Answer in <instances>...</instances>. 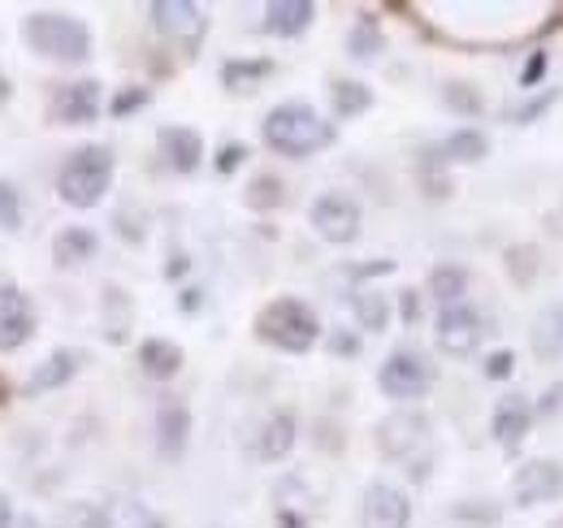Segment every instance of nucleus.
I'll return each mask as SVG.
<instances>
[{"mask_svg": "<svg viewBox=\"0 0 563 528\" xmlns=\"http://www.w3.org/2000/svg\"><path fill=\"white\" fill-rule=\"evenodd\" d=\"M330 346H334V351H355V342H352V338H334Z\"/></svg>", "mask_w": 563, "mask_h": 528, "instance_id": "obj_43", "label": "nucleus"}, {"mask_svg": "<svg viewBox=\"0 0 563 528\" xmlns=\"http://www.w3.org/2000/svg\"><path fill=\"white\" fill-rule=\"evenodd\" d=\"M355 317H360L364 330L382 333L386 330V321H390V308H386L382 295H355Z\"/></svg>", "mask_w": 563, "mask_h": 528, "instance_id": "obj_27", "label": "nucleus"}, {"mask_svg": "<svg viewBox=\"0 0 563 528\" xmlns=\"http://www.w3.org/2000/svg\"><path fill=\"white\" fill-rule=\"evenodd\" d=\"M143 100H147V91H140V87H131L126 96H118V100H113V113H118V118H122V113H135V109H140Z\"/></svg>", "mask_w": 563, "mask_h": 528, "instance_id": "obj_37", "label": "nucleus"}, {"mask_svg": "<svg viewBox=\"0 0 563 528\" xmlns=\"http://www.w3.org/2000/svg\"><path fill=\"white\" fill-rule=\"evenodd\" d=\"M330 100H334V113L339 118H360L373 105V91L364 82H355V78H339L334 91H330Z\"/></svg>", "mask_w": 563, "mask_h": 528, "instance_id": "obj_24", "label": "nucleus"}, {"mask_svg": "<svg viewBox=\"0 0 563 528\" xmlns=\"http://www.w3.org/2000/svg\"><path fill=\"white\" fill-rule=\"evenodd\" d=\"M560 346H563V308H555L551 317L538 321V351L542 355H555Z\"/></svg>", "mask_w": 563, "mask_h": 528, "instance_id": "obj_29", "label": "nucleus"}, {"mask_svg": "<svg viewBox=\"0 0 563 528\" xmlns=\"http://www.w3.org/2000/svg\"><path fill=\"white\" fill-rule=\"evenodd\" d=\"M542 74H547V53H533V62L525 66V74H520V82H525V87H533V82H538Z\"/></svg>", "mask_w": 563, "mask_h": 528, "instance_id": "obj_38", "label": "nucleus"}, {"mask_svg": "<svg viewBox=\"0 0 563 528\" xmlns=\"http://www.w3.org/2000/svg\"><path fill=\"white\" fill-rule=\"evenodd\" d=\"M78 364H82V355L70 351V346H62V351H53L35 373H31V382H26V395H44V391H57V386H66L74 373H78Z\"/></svg>", "mask_w": 563, "mask_h": 528, "instance_id": "obj_20", "label": "nucleus"}, {"mask_svg": "<svg viewBox=\"0 0 563 528\" xmlns=\"http://www.w3.org/2000/svg\"><path fill=\"white\" fill-rule=\"evenodd\" d=\"M312 230L325 243H352L360 234V208L352 196H321L312 204Z\"/></svg>", "mask_w": 563, "mask_h": 528, "instance_id": "obj_11", "label": "nucleus"}, {"mask_svg": "<svg viewBox=\"0 0 563 528\" xmlns=\"http://www.w3.org/2000/svg\"><path fill=\"white\" fill-rule=\"evenodd\" d=\"M9 528H40V525H35L31 516H22V520H9Z\"/></svg>", "mask_w": 563, "mask_h": 528, "instance_id": "obj_44", "label": "nucleus"}, {"mask_svg": "<svg viewBox=\"0 0 563 528\" xmlns=\"http://www.w3.org/2000/svg\"><path fill=\"white\" fill-rule=\"evenodd\" d=\"M347 48H352L355 62H373L377 53H382V31H377V22H355L352 40H347Z\"/></svg>", "mask_w": 563, "mask_h": 528, "instance_id": "obj_26", "label": "nucleus"}, {"mask_svg": "<svg viewBox=\"0 0 563 528\" xmlns=\"http://www.w3.org/2000/svg\"><path fill=\"white\" fill-rule=\"evenodd\" d=\"M377 442H382V455H390L395 463H408L417 481L429 476V420L424 416L395 411L390 420H382Z\"/></svg>", "mask_w": 563, "mask_h": 528, "instance_id": "obj_5", "label": "nucleus"}, {"mask_svg": "<svg viewBox=\"0 0 563 528\" xmlns=\"http://www.w3.org/2000/svg\"><path fill=\"white\" fill-rule=\"evenodd\" d=\"M26 44L40 53V57H53V62H82L91 53V35L82 22H74L66 13H35L26 22Z\"/></svg>", "mask_w": 563, "mask_h": 528, "instance_id": "obj_4", "label": "nucleus"}, {"mask_svg": "<svg viewBox=\"0 0 563 528\" xmlns=\"http://www.w3.org/2000/svg\"><path fill=\"white\" fill-rule=\"evenodd\" d=\"M563 494V463L555 460H529L511 476V503L516 507H538Z\"/></svg>", "mask_w": 563, "mask_h": 528, "instance_id": "obj_8", "label": "nucleus"}, {"mask_svg": "<svg viewBox=\"0 0 563 528\" xmlns=\"http://www.w3.org/2000/svg\"><path fill=\"white\" fill-rule=\"evenodd\" d=\"M290 447H295V416L290 411H274L261 425V433H256V460L278 463L290 455Z\"/></svg>", "mask_w": 563, "mask_h": 528, "instance_id": "obj_19", "label": "nucleus"}, {"mask_svg": "<svg viewBox=\"0 0 563 528\" xmlns=\"http://www.w3.org/2000/svg\"><path fill=\"white\" fill-rule=\"evenodd\" d=\"M4 398H9V382H4V377H0V403H4Z\"/></svg>", "mask_w": 563, "mask_h": 528, "instance_id": "obj_45", "label": "nucleus"}, {"mask_svg": "<svg viewBox=\"0 0 563 528\" xmlns=\"http://www.w3.org/2000/svg\"><path fill=\"white\" fill-rule=\"evenodd\" d=\"M446 105L460 109V113H482V96L473 87H464V82H451L446 87Z\"/></svg>", "mask_w": 563, "mask_h": 528, "instance_id": "obj_33", "label": "nucleus"}, {"mask_svg": "<svg viewBox=\"0 0 563 528\" xmlns=\"http://www.w3.org/2000/svg\"><path fill=\"white\" fill-rule=\"evenodd\" d=\"M62 528H113V525H109V516L96 503H74L70 512L62 516Z\"/></svg>", "mask_w": 563, "mask_h": 528, "instance_id": "obj_28", "label": "nucleus"}, {"mask_svg": "<svg viewBox=\"0 0 563 528\" xmlns=\"http://www.w3.org/2000/svg\"><path fill=\"white\" fill-rule=\"evenodd\" d=\"M529 429H533V407H529L525 395H507L494 407V438H498L507 451H516V447L529 438Z\"/></svg>", "mask_w": 563, "mask_h": 528, "instance_id": "obj_16", "label": "nucleus"}, {"mask_svg": "<svg viewBox=\"0 0 563 528\" xmlns=\"http://www.w3.org/2000/svg\"><path fill=\"white\" fill-rule=\"evenodd\" d=\"M278 528H308V525H303V520H299L295 512H282V516H278Z\"/></svg>", "mask_w": 563, "mask_h": 528, "instance_id": "obj_41", "label": "nucleus"}, {"mask_svg": "<svg viewBox=\"0 0 563 528\" xmlns=\"http://www.w3.org/2000/svg\"><path fill=\"white\" fill-rule=\"evenodd\" d=\"M9 520H13V512H9V498L0 494V528H9Z\"/></svg>", "mask_w": 563, "mask_h": 528, "instance_id": "obj_42", "label": "nucleus"}, {"mask_svg": "<svg viewBox=\"0 0 563 528\" xmlns=\"http://www.w3.org/2000/svg\"><path fill=\"white\" fill-rule=\"evenodd\" d=\"M274 74V62H225L221 66V82L230 87V91H252L261 78H269Z\"/></svg>", "mask_w": 563, "mask_h": 528, "instance_id": "obj_25", "label": "nucleus"}, {"mask_svg": "<svg viewBox=\"0 0 563 528\" xmlns=\"http://www.w3.org/2000/svg\"><path fill=\"white\" fill-rule=\"evenodd\" d=\"M256 338L269 342V346H278V351H286V355H303V351L317 346L321 321H317V312H312L303 299H274V304L261 308V317H256Z\"/></svg>", "mask_w": 563, "mask_h": 528, "instance_id": "obj_2", "label": "nucleus"}, {"mask_svg": "<svg viewBox=\"0 0 563 528\" xmlns=\"http://www.w3.org/2000/svg\"><path fill=\"white\" fill-rule=\"evenodd\" d=\"M31 333H35V308H31V299L9 277H0V351H18Z\"/></svg>", "mask_w": 563, "mask_h": 528, "instance_id": "obj_10", "label": "nucleus"}, {"mask_svg": "<svg viewBox=\"0 0 563 528\" xmlns=\"http://www.w3.org/2000/svg\"><path fill=\"white\" fill-rule=\"evenodd\" d=\"M178 308H183V312H196V308H200V290H187V295H183V304H178Z\"/></svg>", "mask_w": 563, "mask_h": 528, "instance_id": "obj_40", "label": "nucleus"}, {"mask_svg": "<svg viewBox=\"0 0 563 528\" xmlns=\"http://www.w3.org/2000/svg\"><path fill=\"white\" fill-rule=\"evenodd\" d=\"M486 152H490V143H486L482 131H455V134H446L442 143L429 147V156H433L438 165H477Z\"/></svg>", "mask_w": 563, "mask_h": 528, "instance_id": "obj_17", "label": "nucleus"}, {"mask_svg": "<svg viewBox=\"0 0 563 528\" xmlns=\"http://www.w3.org/2000/svg\"><path fill=\"white\" fill-rule=\"evenodd\" d=\"M118 528H165V520H161L152 507H143V503H122Z\"/></svg>", "mask_w": 563, "mask_h": 528, "instance_id": "obj_31", "label": "nucleus"}, {"mask_svg": "<svg viewBox=\"0 0 563 528\" xmlns=\"http://www.w3.org/2000/svg\"><path fill=\"white\" fill-rule=\"evenodd\" d=\"M429 290H433V299H438L442 308H451V304H464V290H468V273H464L460 264H438V268L429 273Z\"/></svg>", "mask_w": 563, "mask_h": 528, "instance_id": "obj_22", "label": "nucleus"}, {"mask_svg": "<svg viewBox=\"0 0 563 528\" xmlns=\"http://www.w3.org/2000/svg\"><path fill=\"white\" fill-rule=\"evenodd\" d=\"M433 338L446 355H468L482 342V317L468 304H451V308L438 312V333Z\"/></svg>", "mask_w": 563, "mask_h": 528, "instance_id": "obj_12", "label": "nucleus"}, {"mask_svg": "<svg viewBox=\"0 0 563 528\" xmlns=\"http://www.w3.org/2000/svg\"><path fill=\"white\" fill-rule=\"evenodd\" d=\"M377 386H382L386 398L412 403V398H421L424 391L433 386V369H429V360H424L421 351H395V355L382 364Z\"/></svg>", "mask_w": 563, "mask_h": 528, "instance_id": "obj_6", "label": "nucleus"}, {"mask_svg": "<svg viewBox=\"0 0 563 528\" xmlns=\"http://www.w3.org/2000/svg\"><path fill=\"white\" fill-rule=\"evenodd\" d=\"M187 433H191V411H187V403H178V398L161 403V411H156V447H161L165 460H178V455L187 451Z\"/></svg>", "mask_w": 563, "mask_h": 528, "instance_id": "obj_15", "label": "nucleus"}, {"mask_svg": "<svg viewBox=\"0 0 563 528\" xmlns=\"http://www.w3.org/2000/svg\"><path fill=\"white\" fill-rule=\"evenodd\" d=\"M412 525V503L395 485H368L360 503V528H408Z\"/></svg>", "mask_w": 563, "mask_h": 528, "instance_id": "obj_9", "label": "nucleus"}, {"mask_svg": "<svg viewBox=\"0 0 563 528\" xmlns=\"http://www.w3.org/2000/svg\"><path fill=\"white\" fill-rule=\"evenodd\" d=\"M22 226V199L9 183H0V230H18Z\"/></svg>", "mask_w": 563, "mask_h": 528, "instance_id": "obj_32", "label": "nucleus"}, {"mask_svg": "<svg viewBox=\"0 0 563 528\" xmlns=\"http://www.w3.org/2000/svg\"><path fill=\"white\" fill-rule=\"evenodd\" d=\"M511 369H516V355H511V351H494L490 360H486V377H490V382L511 377Z\"/></svg>", "mask_w": 563, "mask_h": 528, "instance_id": "obj_36", "label": "nucleus"}, {"mask_svg": "<svg viewBox=\"0 0 563 528\" xmlns=\"http://www.w3.org/2000/svg\"><path fill=\"white\" fill-rule=\"evenodd\" d=\"M312 13L317 9L308 0H274L265 9V31L278 35V40H295V35H303L312 26Z\"/></svg>", "mask_w": 563, "mask_h": 528, "instance_id": "obj_18", "label": "nucleus"}, {"mask_svg": "<svg viewBox=\"0 0 563 528\" xmlns=\"http://www.w3.org/2000/svg\"><path fill=\"white\" fill-rule=\"evenodd\" d=\"M555 528H563V525H555Z\"/></svg>", "mask_w": 563, "mask_h": 528, "instance_id": "obj_46", "label": "nucleus"}, {"mask_svg": "<svg viewBox=\"0 0 563 528\" xmlns=\"http://www.w3.org/2000/svg\"><path fill=\"white\" fill-rule=\"evenodd\" d=\"M399 299H404V304H399V308H404V321H417V312H421V304H417V295H412V290H404Z\"/></svg>", "mask_w": 563, "mask_h": 528, "instance_id": "obj_39", "label": "nucleus"}, {"mask_svg": "<svg viewBox=\"0 0 563 528\" xmlns=\"http://www.w3.org/2000/svg\"><path fill=\"white\" fill-rule=\"evenodd\" d=\"M156 143H161V156L169 161V169H178V174H196L205 161V139L191 127H161Z\"/></svg>", "mask_w": 563, "mask_h": 528, "instance_id": "obj_14", "label": "nucleus"}, {"mask_svg": "<svg viewBox=\"0 0 563 528\" xmlns=\"http://www.w3.org/2000/svg\"><path fill=\"white\" fill-rule=\"evenodd\" d=\"M147 18H152V26H156L165 40H174V44L187 48V53H196L200 40H205V13H200L191 0H156V4L147 9Z\"/></svg>", "mask_w": 563, "mask_h": 528, "instance_id": "obj_7", "label": "nucleus"}, {"mask_svg": "<svg viewBox=\"0 0 563 528\" xmlns=\"http://www.w3.org/2000/svg\"><path fill=\"white\" fill-rule=\"evenodd\" d=\"M243 161H247V147H243V143H225V147L217 152V174H234Z\"/></svg>", "mask_w": 563, "mask_h": 528, "instance_id": "obj_35", "label": "nucleus"}, {"mask_svg": "<svg viewBox=\"0 0 563 528\" xmlns=\"http://www.w3.org/2000/svg\"><path fill=\"white\" fill-rule=\"evenodd\" d=\"M53 118L57 122H70V127H87L100 118V82H70L53 96Z\"/></svg>", "mask_w": 563, "mask_h": 528, "instance_id": "obj_13", "label": "nucleus"}, {"mask_svg": "<svg viewBox=\"0 0 563 528\" xmlns=\"http://www.w3.org/2000/svg\"><path fill=\"white\" fill-rule=\"evenodd\" d=\"M91 252H96V234H91V230H82V226H70V230H62V234L53 239V256H57L62 268L82 264Z\"/></svg>", "mask_w": 563, "mask_h": 528, "instance_id": "obj_23", "label": "nucleus"}, {"mask_svg": "<svg viewBox=\"0 0 563 528\" xmlns=\"http://www.w3.org/2000/svg\"><path fill=\"white\" fill-rule=\"evenodd\" d=\"M247 204H252V208H278V204H282V183H278V178H269V174H261V178L247 187Z\"/></svg>", "mask_w": 563, "mask_h": 528, "instance_id": "obj_30", "label": "nucleus"}, {"mask_svg": "<svg viewBox=\"0 0 563 528\" xmlns=\"http://www.w3.org/2000/svg\"><path fill=\"white\" fill-rule=\"evenodd\" d=\"M555 96H560V91H547V96H538V100H529V105L511 109V122H533V118H542V113L555 105Z\"/></svg>", "mask_w": 563, "mask_h": 528, "instance_id": "obj_34", "label": "nucleus"}, {"mask_svg": "<svg viewBox=\"0 0 563 528\" xmlns=\"http://www.w3.org/2000/svg\"><path fill=\"white\" fill-rule=\"evenodd\" d=\"M265 143L282 156H312L334 143V127L308 105H278L265 118Z\"/></svg>", "mask_w": 563, "mask_h": 528, "instance_id": "obj_1", "label": "nucleus"}, {"mask_svg": "<svg viewBox=\"0 0 563 528\" xmlns=\"http://www.w3.org/2000/svg\"><path fill=\"white\" fill-rule=\"evenodd\" d=\"M140 364L147 377L169 382V377L183 369V351H178L174 342H165V338H147V342L140 346Z\"/></svg>", "mask_w": 563, "mask_h": 528, "instance_id": "obj_21", "label": "nucleus"}, {"mask_svg": "<svg viewBox=\"0 0 563 528\" xmlns=\"http://www.w3.org/2000/svg\"><path fill=\"white\" fill-rule=\"evenodd\" d=\"M109 183H113V152L91 143V147H78L70 161L62 165L57 196L66 199L70 208H91L109 191Z\"/></svg>", "mask_w": 563, "mask_h": 528, "instance_id": "obj_3", "label": "nucleus"}]
</instances>
